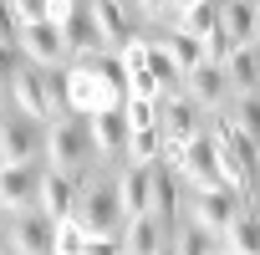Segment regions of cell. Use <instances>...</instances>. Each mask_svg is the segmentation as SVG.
Listing matches in <instances>:
<instances>
[{
    "instance_id": "obj_1",
    "label": "cell",
    "mask_w": 260,
    "mask_h": 255,
    "mask_svg": "<svg viewBox=\"0 0 260 255\" xmlns=\"http://www.w3.org/2000/svg\"><path fill=\"white\" fill-rule=\"evenodd\" d=\"M122 97H127V87H122V56L117 51H97L67 72V107H77V112L117 107Z\"/></svg>"
},
{
    "instance_id": "obj_2",
    "label": "cell",
    "mask_w": 260,
    "mask_h": 255,
    "mask_svg": "<svg viewBox=\"0 0 260 255\" xmlns=\"http://www.w3.org/2000/svg\"><path fill=\"white\" fill-rule=\"evenodd\" d=\"M11 97H16V107L26 112V117H36V122H46V117H56L61 107H67V77L56 72V67H21L16 77H11Z\"/></svg>"
},
{
    "instance_id": "obj_3",
    "label": "cell",
    "mask_w": 260,
    "mask_h": 255,
    "mask_svg": "<svg viewBox=\"0 0 260 255\" xmlns=\"http://www.w3.org/2000/svg\"><path fill=\"white\" fill-rule=\"evenodd\" d=\"M87 153H97L92 148V112H77V107L56 112L51 128H46V158H51V169L77 174L87 164Z\"/></svg>"
},
{
    "instance_id": "obj_4",
    "label": "cell",
    "mask_w": 260,
    "mask_h": 255,
    "mask_svg": "<svg viewBox=\"0 0 260 255\" xmlns=\"http://www.w3.org/2000/svg\"><path fill=\"white\" fill-rule=\"evenodd\" d=\"M72 219H77L87 235H117L122 219H127L122 204H117V184H107V179H82V184H77Z\"/></svg>"
},
{
    "instance_id": "obj_5",
    "label": "cell",
    "mask_w": 260,
    "mask_h": 255,
    "mask_svg": "<svg viewBox=\"0 0 260 255\" xmlns=\"http://www.w3.org/2000/svg\"><path fill=\"white\" fill-rule=\"evenodd\" d=\"M51 240H56V219H51L46 209H36V204H31V209H16L11 235H6L11 250H21V255H46Z\"/></svg>"
},
{
    "instance_id": "obj_6",
    "label": "cell",
    "mask_w": 260,
    "mask_h": 255,
    "mask_svg": "<svg viewBox=\"0 0 260 255\" xmlns=\"http://www.w3.org/2000/svg\"><path fill=\"white\" fill-rule=\"evenodd\" d=\"M117 245H122V255H158V250H169V225L153 209L127 214L122 230H117Z\"/></svg>"
},
{
    "instance_id": "obj_7",
    "label": "cell",
    "mask_w": 260,
    "mask_h": 255,
    "mask_svg": "<svg viewBox=\"0 0 260 255\" xmlns=\"http://www.w3.org/2000/svg\"><path fill=\"white\" fill-rule=\"evenodd\" d=\"M46 153V138L36 133V117H6L0 122V164H31Z\"/></svg>"
},
{
    "instance_id": "obj_8",
    "label": "cell",
    "mask_w": 260,
    "mask_h": 255,
    "mask_svg": "<svg viewBox=\"0 0 260 255\" xmlns=\"http://www.w3.org/2000/svg\"><path fill=\"white\" fill-rule=\"evenodd\" d=\"M179 169H184L199 189H219V184H230V179H224V169H219V143H214V138H204V133H194V138L184 143Z\"/></svg>"
},
{
    "instance_id": "obj_9",
    "label": "cell",
    "mask_w": 260,
    "mask_h": 255,
    "mask_svg": "<svg viewBox=\"0 0 260 255\" xmlns=\"http://www.w3.org/2000/svg\"><path fill=\"white\" fill-rule=\"evenodd\" d=\"M41 189V164H0V209H31Z\"/></svg>"
},
{
    "instance_id": "obj_10",
    "label": "cell",
    "mask_w": 260,
    "mask_h": 255,
    "mask_svg": "<svg viewBox=\"0 0 260 255\" xmlns=\"http://www.w3.org/2000/svg\"><path fill=\"white\" fill-rule=\"evenodd\" d=\"M21 51L36 61V67H56L67 56V41H61V21L41 16V21H26L21 26Z\"/></svg>"
},
{
    "instance_id": "obj_11",
    "label": "cell",
    "mask_w": 260,
    "mask_h": 255,
    "mask_svg": "<svg viewBox=\"0 0 260 255\" xmlns=\"http://www.w3.org/2000/svg\"><path fill=\"white\" fill-rule=\"evenodd\" d=\"M184 87H189V97L199 102V107H209V112H219L235 92H230V77H224V67L219 61H194L189 72H184Z\"/></svg>"
},
{
    "instance_id": "obj_12",
    "label": "cell",
    "mask_w": 260,
    "mask_h": 255,
    "mask_svg": "<svg viewBox=\"0 0 260 255\" xmlns=\"http://www.w3.org/2000/svg\"><path fill=\"white\" fill-rule=\"evenodd\" d=\"M61 41H67V56H72V61H87V56L107 51V41H102V31H97V16H92V6H87V11L77 6V11L61 21Z\"/></svg>"
},
{
    "instance_id": "obj_13",
    "label": "cell",
    "mask_w": 260,
    "mask_h": 255,
    "mask_svg": "<svg viewBox=\"0 0 260 255\" xmlns=\"http://www.w3.org/2000/svg\"><path fill=\"white\" fill-rule=\"evenodd\" d=\"M158 102H164V112H158V133L174 138V143H189V138L199 133V102H194V97H179V92H164Z\"/></svg>"
},
{
    "instance_id": "obj_14",
    "label": "cell",
    "mask_w": 260,
    "mask_h": 255,
    "mask_svg": "<svg viewBox=\"0 0 260 255\" xmlns=\"http://www.w3.org/2000/svg\"><path fill=\"white\" fill-rule=\"evenodd\" d=\"M77 204V179L67 169H41V189H36V209H46L51 219H67Z\"/></svg>"
},
{
    "instance_id": "obj_15",
    "label": "cell",
    "mask_w": 260,
    "mask_h": 255,
    "mask_svg": "<svg viewBox=\"0 0 260 255\" xmlns=\"http://www.w3.org/2000/svg\"><path fill=\"white\" fill-rule=\"evenodd\" d=\"M219 67H224V77H230V92H255V87H260V46H255V41H235Z\"/></svg>"
},
{
    "instance_id": "obj_16",
    "label": "cell",
    "mask_w": 260,
    "mask_h": 255,
    "mask_svg": "<svg viewBox=\"0 0 260 255\" xmlns=\"http://www.w3.org/2000/svg\"><path fill=\"white\" fill-rule=\"evenodd\" d=\"M230 219H235V189H230V184H219V189H199V194H194V225L224 235Z\"/></svg>"
},
{
    "instance_id": "obj_17",
    "label": "cell",
    "mask_w": 260,
    "mask_h": 255,
    "mask_svg": "<svg viewBox=\"0 0 260 255\" xmlns=\"http://www.w3.org/2000/svg\"><path fill=\"white\" fill-rule=\"evenodd\" d=\"M92 148L97 153H122L127 148V112H122V102L92 112Z\"/></svg>"
},
{
    "instance_id": "obj_18",
    "label": "cell",
    "mask_w": 260,
    "mask_h": 255,
    "mask_svg": "<svg viewBox=\"0 0 260 255\" xmlns=\"http://www.w3.org/2000/svg\"><path fill=\"white\" fill-rule=\"evenodd\" d=\"M158 164V158H153ZM153 164H133L122 179H117V204L122 214H143L148 209V194H153Z\"/></svg>"
},
{
    "instance_id": "obj_19",
    "label": "cell",
    "mask_w": 260,
    "mask_h": 255,
    "mask_svg": "<svg viewBox=\"0 0 260 255\" xmlns=\"http://www.w3.org/2000/svg\"><path fill=\"white\" fill-rule=\"evenodd\" d=\"M92 16H97V31H102L107 51H122L127 41H133V26H127L122 0H92Z\"/></svg>"
},
{
    "instance_id": "obj_20",
    "label": "cell",
    "mask_w": 260,
    "mask_h": 255,
    "mask_svg": "<svg viewBox=\"0 0 260 255\" xmlns=\"http://www.w3.org/2000/svg\"><path fill=\"white\" fill-rule=\"evenodd\" d=\"M219 245L235 250V255H260V214H240L235 209V219L224 225V240Z\"/></svg>"
},
{
    "instance_id": "obj_21",
    "label": "cell",
    "mask_w": 260,
    "mask_h": 255,
    "mask_svg": "<svg viewBox=\"0 0 260 255\" xmlns=\"http://www.w3.org/2000/svg\"><path fill=\"white\" fill-rule=\"evenodd\" d=\"M219 26L230 41H255V0H219Z\"/></svg>"
},
{
    "instance_id": "obj_22",
    "label": "cell",
    "mask_w": 260,
    "mask_h": 255,
    "mask_svg": "<svg viewBox=\"0 0 260 255\" xmlns=\"http://www.w3.org/2000/svg\"><path fill=\"white\" fill-rule=\"evenodd\" d=\"M214 138H219V143H224V148H230V153H235L250 174L260 169V148H255V138H250V133H240L230 117H219V122H214Z\"/></svg>"
},
{
    "instance_id": "obj_23",
    "label": "cell",
    "mask_w": 260,
    "mask_h": 255,
    "mask_svg": "<svg viewBox=\"0 0 260 255\" xmlns=\"http://www.w3.org/2000/svg\"><path fill=\"white\" fill-rule=\"evenodd\" d=\"M214 26H219V0H194V6H179V31L209 36Z\"/></svg>"
},
{
    "instance_id": "obj_24",
    "label": "cell",
    "mask_w": 260,
    "mask_h": 255,
    "mask_svg": "<svg viewBox=\"0 0 260 255\" xmlns=\"http://www.w3.org/2000/svg\"><path fill=\"white\" fill-rule=\"evenodd\" d=\"M158 46L169 51V61H174L179 72H189L194 61H204V46H199V36H189V31H179V26H174V31H169Z\"/></svg>"
},
{
    "instance_id": "obj_25",
    "label": "cell",
    "mask_w": 260,
    "mask_h": 255,
    "mask_svg": "<svg viewBox=\"0 0 260 255\" xmlns=\"http://www.w3.org/2000/svg\"><path fill=\"white\" fill-rule=\"evenodd\" d=\"M230 122L240 128V133H250L260 143V87L255 92H235V107H230Z\"/></svg>"
},
{
    "instance_id": "obj_26",
    "label": "cell",
    "mask_w": 260,
    "mask_h": 255,
    "mask_svg": "<svg viewBox=\"0 0 260 255\" xmlns=\"http://www.w3.org/2000/svg\"><path fill=\"white\" fill-rule=\"evenodd\" d=\"M169 250H179V255H209V250H219V240L204 225H184L179 235H169Z\"/></svg>"
},
{
    "instance_id": "obj_27",
    "label": "cell",
    "mask_w": 260,
    "mask_h": 255,
    "mask_svg": "<svg viewBox=\"0 0 260 255\" xmlns=\"http://www.w3.org/2000/svg\"><path fill=\"white\" fill-rule=\"evenodd\" d=\"M158 143H164L158 122H148V128H127V158H133V164H153V158H158Z\"/></svg>"
},
{
    "instance_id": "obj_28",
    "label": "cell",
    "mask_w": 260,
    "mask_h": 255,
    "mask_svg": "<svg viewBox=\"0 0 260 255\" xmlns=\"http://www.w3.org/2000/svg\"><path fill=\"white\" fill-rule=\"evenodd\" d=\"M148 72H153V82H158V97H164V92H179V82H184V72L169 61V51H164L158 41L148 46Z\"/></svg>"
},
{
    "instance_id": "obj_29",
    "label": "cell",
    "mask_w": 260,
    "mask_h": 255,
    "mask_svg": "<svg viewBox=\"0 0 260 255\" xmlns=\"http://www.w3.org/2000/svg\"><path fill=\"white\" fill-rule=\"evenodd\" d=\"M51 250H56V255H82V250H87V230H82L72 214L56 219V240H51Z\"/></svg>"
},
{
    "instance_id": "obj_30",
    "label": "cell",
    "mask_w": 260,
    "mask_h": 255,
    "mask_svg": "<svg viewBox=\"0 0 260 255\" xmlns=\"http://www.w3.org/2000/svg\"><path fill=\"white\" fill-rule=\"evenodd\" d=\"M148 209H153L164 225H169V214H174V179H169L158 164H153V194H148Z\"/></svg>"
},
{
    "instance_id": "obj_31",
    "label": "cell",
    "mask_w": 260,
    "mask_h": 255,
    "mask_svg": "<svg viewBox=\"0 0 260 255\" xmlns=\"http://www.w3.org/2000/svg\"><path fill=\"white\" fill-rule=\"evenodd\" d=\"M0 46H21V16H16V6L11 0H0Z\"/></svg>"
},
{
    "instance_id": "obj_32",
    "label": "cell",
    "mask_w": 260,
    "mask_h": 255,
    "mask_svg": "<svg viewBox=\"0 0 260 255\" xmlns=\"http://www.w3.org/2000/svg\"><path fill=\"white\" fill-rule=\"evenodd\" d=\"M11 6H16L21 26H26V21H41V16H46V0H11Z\"/></svg>"
},
{
    "instance_id": "obj_33",
    "label": "cell",
    "mask_w": 260,
    "mask_h": 255,
    "mask_svg": "<svg viewBox=\"0 0 260 255\" xmlns=\"http://www.w3.org/2000/svg\"><path fill=\"white\" fill-rule=\"evenodd\" d=\"M72 11H77V0H46V16L51 21H67Z\"/></svg>"
},
{
    "instance_id": "obj_34",
    "label": "cell",
    "mask_w": 260,
    "mask_h": 255,
    "mask_svg": "<svg viewBox=\"0 0 260 255\" xmlns=\"http://www.w3.org/2000/svg\"><path fill=\"white\" fill-rule=\"evenodd\" d=\"M138 6H143V11H148V16H164V11H169V6H174V0H138Z\"/></svg>"
},
{
    "instance_id": "obj_35",
    "label": "cell",
    "mask_w": 260,
    "mask_h": 255,
    "mask_svg": "<svg viewBox=\"0 0 260 255\" xmlns=\"http://www.w3.org/2000/svg\"><path fill=\"white\" fill-rule=\"evenodd\" d=\"M255 41H260V0H255Z\"/></svg>"
},
{
    "instance_id": "obj_36",
    "label": "cell",
    "mask_w": 260,
    "mask_h": 255,
    "mask_svg": "<svg viewBox=\"0 0 260 255\" xmlns=\"http://www.w3.org/2000/svg\"><path fill=\"white\" fill-rule=\"evenodd\" d=\"M179 6H194V0H174V11H179Z\"/></svg>"
}]
</instances>
